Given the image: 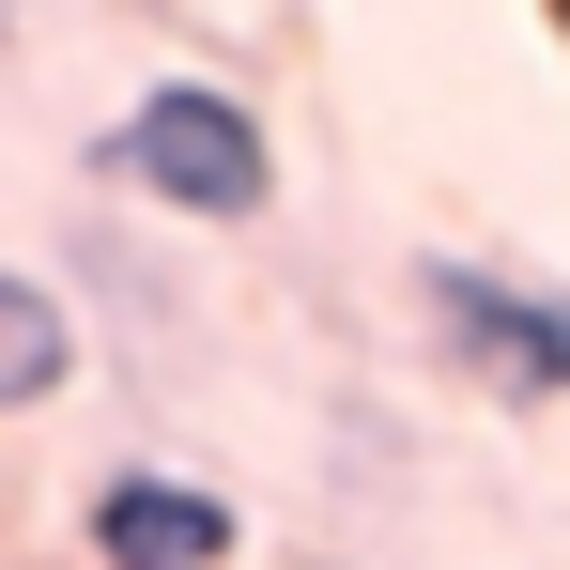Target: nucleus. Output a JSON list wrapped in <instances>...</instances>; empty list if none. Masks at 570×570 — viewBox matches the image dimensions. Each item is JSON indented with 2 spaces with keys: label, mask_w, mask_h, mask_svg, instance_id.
<instances>
[{
  "label": "nucleus",
  "mask_w": 570,
  "mask_h": 570,
  "mask_svg": "<svg viewBox=\"0 0 570 570\" xmlns=\"http://www.w3.org/2000/svg\"><path fill=\"white\" fill-rule=\"evenodd\" d=\"M108 170L139 200H170V216H263L278 200V155H263V108L247 94H216V78H155V94L108 124Z\"/></svg>",
  "instance_id": "f257e3e1"
},
{
  "label": "nucleus",
  "mask_w": 570,
  "mask_h": 570,
  "mask_svg": "<svg viewBox=\"0 0 570 570\" xmlns=\"http://www.w3.org/2000/svg\"><path fill=\"white\" fill-rule=\"evenodd\" d=\"M94 556L108 570H232L247 556V509H232L216 478L124 463V478H94Z\"/></svg>",
  "instance_id": "7ed1b4c3"
},
{
  "label": "nucleus",
  "mask_w": 570,
  "mask_h": 570,
  "mask_svg": "<svg viewBox=\"0 0 570 570\" xmlns=\"http://www.w3.org/2000/svg\"><path fill=\"white\" fill-rule=\"evenodd\" d=\"M62 385H78V308L31 278V263H0V416L62 401Z\"/></svg>",
  "instance_id": "20e7f679"
},
{
  "label": "nucleus",
  "mask_w": 570,
  "mask_h": 570,
  "mask_svg": "<svg viewBox=\"0 0 570 570\" xmlns=\"http://www.w3.org/2000/svg\"><path fill=\"white\" fill-rule=\"evenodd\" d=\"M416 308H432V340H448L493 401H570V293L493 278V263H463V247H432V263H416Z\"/></svg>",
  "instance_id": "f03ea898"
},
{
  "label": "nucleus",
  "mask_w": 570,
  "mask_h": 570,
  "mask_svg": "<svg viewBox=\"0 0 570 570\" xmlns=\"http://www.w3.org/2000/svg\"><path fill=\"white\" fill-rule=\"evenodd\" d=\"M556 31H570V16H556Z\"/></svg>",
  "instance_id": "39448f33"
}]
</instances>
